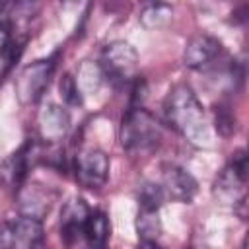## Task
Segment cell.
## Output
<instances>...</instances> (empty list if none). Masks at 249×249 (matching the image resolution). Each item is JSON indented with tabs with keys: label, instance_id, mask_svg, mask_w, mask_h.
I'll list each match as a JSON object with an SVG mask.
<instances>
[{
	"label": "cell",
	"instance_id": "d6986e66",
	"mask_svg": "<svg viewBox=\"0 0 249 249\" xmlns=\"http://www.w3.org/2000/svg\"><path fill=\"white\" fill-rule=\"evenodd\" d=\"M214 115H216V130H218V134L230 136L235 130V119H233L230 107L224 105V103H218Z\"/></svg>",
	"mask_w": 249,
	"mask_h": 249
},
{
	"label": "cell",
	"instance_id": "3957f363",
	"mask_svg": "<svg viewBox=\"0 0 249 249\" xmlns=\"http://www.w3.org/2000/svg\"><path fill=\"white\" fill-rule=\"evenodd\" d=\"M101 76L115 86L132 82L138 70V53L128 41H111L101 51L99 58Z\"/></svg>",
	"mask_w": 249,
	"mask_h": 249
},
{
	"label": "cell",
	"instance_id": "8992f818",
	"mask_svg": "<svg viewBox=\"0 0 249 249\" xmlns=\"http://www.w3.org/2000/svg\"><path fill=\"white\" fill-rule=\"evenodd\" d=\"M226 56L222 43L206 33L195 35L183 51V62L185 66L193 70H210L216 68V64Z\"/></svg>",
	"mask_w": 249,
	"mask_h": 249
},
{
	"label": "cell",
	"instance_id": "5bb4252c",
	"mask_svg": "<svg viewBox=\"0 0 249 249\" xmlns=\"http://www.w3.org/2000/svg\"><path fill=\"white\" fill-rule=\"evenodd\" d=\"M109 233H111L109 218L101 210H91L84 224V233H82L86 237L89 249H105Z\"/></svg>",
	"mask_w": 249,
	"mask_h": 249
},
{
	"label": "cell",
	"instance_id": "2e32d148",
	"mask_svg": "<svg viewBox=\"0 0 249 249\" xmlns=\"http://www.w3.org/2000/svg\"><path fill=\"white\" fill-rule=\"evenodd\" d=\"M138 204H140V210H160V206L165 202V196H163V191L161 187L156 183V181H142L138 185Z\"/></svg>",
	"mask_w": 249,
	"mask_h": 249
},
{
	"label": "cell",
	"instance_id": "ffe728a7",
	"mask_svg": "<svg viewBox=\"0 0 249 249\" xmlns=\"http://www.w3.org/2000/svg\"><path fill=\"white\" fill-rule=\"evenodd\" d=\"M0 249H14L10 224H2L0 226Z\"/></svg>",
	"mask_w": 249,
	"mask_h": 249
},
{
	"label": "cell",
	"instance_id": "7c38bea8",
	"mask_svg": "<svg viewBox=\"0 0 249 249\" xmlns=\"http://www.w3.org/2000/svg\"><path fill=\"white\" fill-rule=\"evenodd\" d=\"M12 230V243L14 249H39L45 237L43 222L31 216L19 214L16 220L8 222Z\"/></svg>",
	"mask_w": 249,
	"mask_h": 249
},
{
	"label": "cell",
	"instance_id": "5b68a950",
	"mask_svg": "<svg viewBox=\"0 0 249 249\" xmlns=\"http://www.w3.org/2000/svg\"><path fill=\"white\" fill-rule=\"evenodd\" d=\"M54 72V58H43L27 64L16 78V93L23 105L35 103L41 99L45 88L51 82Z\"/></svg>",
	"mask_w": 249,
	"mask_h": 249
},
{
	"label": "cell",
	"instance_id": "9a60e30c",
	"mask_svg": "<svg viewBox=\"0 0 249 249\" xmlns=\"http://www.w3.org/2000/svg\"><path fill=\"white\" fill-rule=\"evenodd\" d=\"M171 16H173V8L169 4H148L142 12H140V21L144 27L148 29H158V27H163L171 21Z\"/></svg>",
	"mask_w": 249,
	"mask_h": 249
},
{
	"label": "cell",
	"instance_id": "4fadbf2b",
	"mask_svg": "<svg viewBox=\"0 0 249 249\" xmlns=\"http://www.w3.org/2000/svg\"><path fill=\"white\" fill-rule=\"evenodd\" d=\"M91 208L82 198H70L60 214V237L66 243H72L78 239V235L84 233V224L89 216Z\"/></svg>",
	"mask_w": 249,
	"mask_h": 249
},
{
	"label": "cell",
	"instance_id": "30bf717a",
	"mask_svg": "<svg viewBox=\"0 0 249 249\" xmlns=\"http://www.w3.org/2000/svg\"><path fill=\"white\" fill-rule=\"evenodd\" d=\"M54 202V195L43 185H23L18 191V208L23 216L43 220Z\"/></svg>",
	"mask_w": 249,
	"mask_h": 249
},
{
	"label": "cell",
	"instance_id": "e0dca14e",
	"mask_svg": "<svg viewBox=\"0 0 249 249\" xmlns=\"http://www.w3.org/2000/svg\"><path fill=\"white\" fill-rule=\"evenodd\" d=\"M136 230H138V237L140 239L156 241V237L161 231V224H160L158 212L156 210H138Z\"/></svg>",
	"mask_w": 249,
	"mask_h": 249
},
{
	"label": "cell",
	"instance_id": "44dd1931",
	"mask_svg": "<svg viewBox=\"0 0 249 249\" xmlns=\"http://www.w3.org/2000/svg\"><path fill=\"white\" fill-rule=\"evenodd\" d=\"M136 249H161L156 241H150V239H140L138 241V245H136Z\"/></svg>",
	"mask_w": 249,
	"mask_h": 249
},
{
	"label": "cell",
	"instance_id": "8fae6325",
	"mask_svg": "<svg viewBox=\"0 0 249 249\" xmlns=\"http://www.w3.org/2000/svg\"><path fill=\"white\" fill-rule=\"evenodd\" d=\"M33 158V144H25L21 146L16 154H12L0 167V181L4 183V187L14 189L16 193L23 187V181L27 177L29 171V161Z\"/></svg>",
	"mask_w": 249,
	"mask_h": 249
},
{
	"label": "cell",
	"instance_id": "ba28073f",
	"mask_svg": "<svg viewBox=\"0 0 249 249\" xmlns=\"http://www.w3.org/2000/svg\"><path fill=\"white\" fill-rule=\"evenodd\" d=\"M76 179L86 189H99L109 177V158L99 148L82 150L76 156Z\"/></svg>",
	"mask_w": 249,
	"mask_h": 249
},
{
	"label": "cell",
	"instance_id": "52a82bcc",
	"mask_svg": "<svg viewBox=\"0 0 249 249\" xmlns=\"http://www.w3.org/2000/svg\"><path fill=\"white\" fill-rule=\"evenodd\" d=\"M158 185L163 191L165 200H175V202H191L198 191L196 179L183 167L175 163H163L160 169V181Z\"/></svg>",
	"mask_w": 249,
	"mask_h": 249
},
{
	"label": "cell",
	"instance_id": "6da1fadb",
	"mask_svg": "<svg viewBox=\"0 0 249 249\" xmlns=\"http://www.w3.org/2000/svg\"><path fill=\"white\" fill-rule=\"evenodd\" d=\"M165 121L191 144H210V126L204 107L187 84H177L169 89L163 101Z\"/></svg>",
	"mask_w": 249,
	"mask_h": 249
},
{
	"label": "cell",
	"instance_id": "7a4b0ae2",
	"mask_svg": "<svg viewBox=\"0 0 249 249\" xmlns=\"http://www.w3.org/2000/svg\"><path fill=\"white\" fill-rule=\"evenodd\" d=\"M121 144L130 154H146L152 152L161 140V126L158 119L146 111L142 105H130L124 113L121 130H119Z\"/></svg>",
	"mask_w": 249,
	"mask_h": 249
},
{
	"label": "cell",
	"instance_id": "277c9868",
	"mask_svg": "<svg viewBox=\"0 0 249 249\" xmlns=\"http://www.w3.org/2000/svg\"><path fill=\"white\" fill-rule=\"evenodd\" d=\"M245 183H247V156L245 150L239 148L230 156V161L220 171L214 181V195L222 200L231 204L233 208L245 206Z\"/></svg>",
	"mask_w": 249,
	"mask_h": 249
},
{
	"label": "cell",
	"instance_id": "ac0fdd59",
	"mask_svg": "<svg viewBox=\"0 0 249 249\" xmlns=\"http://www.w3.org/2000/svg\"><path fill=\"white\" fill-rule=\"evenodd\" d=\"M58 91H60V97L66 105H82V91H80V86L76 82V78L72 74H64L58 82Z\"/></svg>",
	"mask_w": 249,
	"mask_h": 249
},
{
	"label": "cell",
	"instance_id": "9c48e42d",
	"mask_svg": "<svg viewBox=\"0 0 249 249\" xmlns=\"http://www.w3.org/2000/svg\"><path fill=\"white\" fill-rule=\"evenodd\" d=\"M37 124H39V134L45 142H58L64 138L70 126V117L64 107L56 103H47L41 107L37 115Z\"/></svg>",
	"mask_w": 249,
	"mask_h": 249
}]
</instances>
